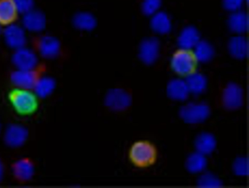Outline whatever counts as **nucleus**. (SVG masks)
<instances>
[{"label":"nucleus","instance_id":"nucleus-1","mask_svg":"<svg viewBox=\"0 0 249 188\" xmlns=\"http://www.w3.org/2000/svg\"><path fill=\"white\" fill-rule=\"evenodd\" d=\"M158 151L155 145L147 140L134 141L128 151V158L130 162L138 168H146L156 162Z\"/></svg>","mask_w":249,"mask_h":188},{"label":"nucleus","instance_id":"nucleus-2","mask_svg":"<svg viewBox=\"0 0 249 188\" xmlns=\"http://www.w3.org/2000/svg\"><path fill=\"white\" fill-rule=\"evenodd\" d=\"M8 98L14 108L21 115L31 114L37 108V95L30 89L17 87L11 91Z\"/></svg>","mask_w":249,"mask_h":188},{"label":"nucleus","instance_id":"nucleus-3","mask_svg":"<svg viewBox=\"0 0 249 188\" xmlns=\"http://www.w3.org/2000/svg\"><path fill=\"white\" fill-rule=\"evenodd\" d=\"M197 62L191 51L179 49L172 55L170 66L172 70L180 77H186L196 70Z\"/></svg>","mask_w":249,"mask_h":188},{"label":"nucleus","instance_id":"nucleus-4","mask_svg":"<svg viewBox=\"0 0 249 188\" xmlns=\"http://www.w3.org/2000/svg\"><path fill=\"white\" fill-rule=\"evenodd\" d=\"M41 69L35 67L30 69H18L11 76L12 83L18 88H34L41 77Z\"/></svg>","mask_w":249,"mask_h":188},{"label":"nucleus","instance_id":"nucleus-5","mask_svg":"<svg viewBox=\"0 0 249 188\" xmlns=\"http://www.w3.org/2000/svg\"><path fill=\"white\" fill-rule=\"evenodd\" d=\"M160 50V43L155 37H148L141 43L139 48V56L145 64L150 65L157 60Z\"/></svg>","mask_w":249,"mask_h":188},{"label":"nucleus","instance_id":"nucleus-6","mask_svg":"<svg viewBox=\"0 0 249 188\" xmlns=\"http://www.w3.org/2000/svg\"><path fill=\"white\" fill-rule=\"evenodd\" d=\"M180 114L184 120L188 122H199L208 116L209 108L203 104H190L181 109Z\"/></svg>","mask_w":249,"mask_h":188},{"label":"nucleus","instance_id":"nucleus-7","mask_svg":"<svg viewBox=\"0 0 249 188\" xmlns=\"http://www.w3.org/2000/svg\"><path fill=\"white\" fill-rule=\"evenodd\" d=\"M199 40L198 30L194 26H188L180 31L177 43L179 49L192 51Z\"/></svg>","mask_w":249,"mask_h":188},{"label":"nucleus","instance_id":"nucleus-8","mask_svg":"<svg viewBox=\"0 0 249 188\" xmlns=\"http://www.w3.org/2000/svg\"><path fill=\"white\" fill-rule=\"evenodd\" d=\"M131 98L125 91L119 89L110 90L107 95L106 103L107 106L115 110H122L130 104Z\"/></svg>","mask_w":249,"mask_h":188},{"label":"nucleus","instance_id":"nucleus-9","mask_svg":"<svg viewBox=\"0 0 249 188\" xmlns=\"http://www.w3.org/2000/svg\"><path fill=\"white\" fill-rule=\"evenodd\" d=\"M243 101V91L241 88L234 83L229 84L223 93L224 105L229 109H235L241 106Z\"/></svg>","mask_w":249,"mask_h":188},{"label":"nucleus","instance_id":"nucleus-10","mask_svg":"<svg viewBox=\"0 0 249 188\" xmlns=\"http://www.w3.org/2000/svg\"><path fill=\"white\" fill-rule=\"evenodd\" d=\"M27 137L28 131L25 128L18 124H13L7 128L4 140L9 146L18 147L25 142Z\"/></svg>","mask_w":249,"mask_h":188},{"label":"nucleus","instance_id":"nucleus-11","mask_svg":"<svg viewBox=\"0 0 249 188\" xmlns=\"http://www.w3.org/2000/svg\"><path fill=\"white\" fill-rule=\"evenodd\" d=\"M231 55L237 59L245 58L248 55L249 44L247 39L242 34H235L231 37L228 44Z\"/></svg>","mask_w":249,"mask_h":188},{"label":"nucleus","instance_id":"nucleus-12","mask_svg":"<svg viewBox=\"0 0 249 188\" xmlns=\"http://www.w3.org/2000/svg\"><path fill=\"white\" fill-rule=\"evenodd\" d=\"M151 16L150 26L155 33L165 34L170 32L172 24L170 17L167 13L158 11Z\"/></svg>","mask_w":249,"mask_h":188},{"label":"nucleus","instance_id":"nucleus-13","mask_svg":"<svg viewBox=\"0 0 249 188\" xmlns=\"http://www.w3.org/2000/svg\"><path fill=\"white\" fill-rule=\"evenodd\" d=\"M228 24L230 30L235 34H242L249 28L248 16L240 10L231 12L228 18Z\"/></svg>","mask_w":249,"mask_h":188},{"label":"nucleus","instance_id":"nucleus-14","mask_svg":"<svg viewBox=\"0 0 249 188\" xmlns=\"http://www.w3.org/2000/svg\"><path fill=\"white\" fill-rule=\"evenodd\" d=\"M18 12L14 0H0V25L13 23L17 18Z\"/></svg>","mask_w":249,"mask_h":188},{"label":"nucleus","instance_id":"nucleus-15","mask_svg":"<svg viewBox=\"0 0 249 188\" xmlns=\"http://www.w3.org/2000/svg\"><path fill=\"white\" fill-rule=\"evenodd\" d=\"M167 92L171 99L178 101L185 100L190 93L185 80L180 78L173 79L168 83Z\"/></svg>","mask_w":249,"mask_h":188},{"label":"nucleus","instance_id":"nucleus-16","mask_svg":"<svg viewBox=\"0 0 249 188\" xmlns=\"http://www.w3.org/2000/svg\"><path fill=\"white\" fill-rule=\"evenodd\" d=\"M190 93L199 94L202 93L207 86V80L201 73L194 71L186 77L185 79Z\"/></svg>","mask_w":249,"mask_h":188},{"label":"nucleus","instance_id":"nucleus-17","mask_svg":"<svg viewBox=\"0 0 249 188\" xmlns=\"http://www.w3.org/2000/svg\"><path fill=\"white\" fill-rule=\"evenodd\" d=\"M191 51L196 62L201 63L209 62L214 55L213 47L205 40H200Z\"/></svg>","mask_w":249,"mask_h":188},{"label":"nucleus","instance_id":"nucleus-18","mask_svg":"<svg viewBox=\"0 0 249 188\" xmlns=\"http://www.w3.org/2000/svg\"><path fill=\"white\" fill-rule=\"evenodd\" d=\"M13 172L18 180L27 181L30 179L33 175L34 165L29 159H19L13 165Z\"/></svg>","mask_w":249,"mask_h":188},{"label":"nucleus","instance_id":"nucleus-19","mask_svg":"<svg viewBox=\"0 0 249 188\" xmlns=\"http://www.w3.org/2000/svg\"><path fill=\"white\" fill-rule=\"evenodd\" d=\"M13 60L19 69H30L36 67L35 54L28 50H19L14 55Z\"/></svg>","mask_w":249,"mask_h":188},{"label":"nucleus","instance_id":"nucleus-20","mask_svg":"<svg viewBox=\"0 0 249 188\" xmlns=\"http://www.w3.org/2000/svg\"><path fill=\"white\" fill-rule=\"evenodd\" d=\"M38 46L40 52L43 55L49 57L56 55L60 48L58 41L50 36L41 37L38 42Z\"/></svg>","mask_w":249,"mask_h":188},{"label":"nucleus","instance_id":"nucleus-21","mask_svg":"<svg viewBox=\"0 0 249 188\" xmlns=\"http://www.w3.org/2000/svg\"><path fill=\"white\" fill-rule=\"evenodd\" d=\"M195 145L198 152L204 155L212 152L215 148V140L211 135L202 134L196 139Z\"/></svg>","mask_w":249,"mask_h":188},{"label":"nucleus","instance_id":"nucleus-22","mask_svg":"<svg viewBox=\"0 0 249 188\" xmlns=\"http://www.w3.org/2000/svg\"><path fill=\"white\" fill-rule=\"evenodd\" d=\"M25 25L28 28L36 30L42 29L45 24V18L39 12H27L24 18Z\"/></svg>","mask_w":249,"mask_h":188},{"label":"nucleus","instance_id":"nucleus-23","mask_svg":"<svg viewBox=\"0 0 249 188\" xmlns=\"http://www.w3.org/2000/svg\"><path fill=\"white\" fill-rule=\"evenodd\" d=\"M55 86L54 81L49 77H40L34 87L35 94L40 97L50 95Z\"/></svg>","mask_w":249,"mask_h":188},{"label":"nucleus","instance_id":"nucleus-24","mask_svg":"<svg viewBox=\"0 0 249 188\" xmlns=\"http://www.w3.org/2000/svg\"><path fill=\"white\" fill-rule=\"evenodd\" d=\"M187 168L191 172H198L203 170L206 164L204 155L199 153L191 154L187 160Z\"/></svg>","mask_w":249,"mask_h":188},{"label":"nucleus","instance_id":"nucleus-25","mask_svg":"<svg viewBox=\"0 0 249 188\" xmlns=\"http://www.w3.org/2000/svg\"><path fill=\"white\" fill-rule=\"evenodd\" d=\"M73 21L75 26L81 29L90 30L95 25L94 17L87 13L77 14L74 17Z\"/></svg>","mask_w":249,"mask_h":188},{"label":"nucleus","instance_id":"nucleus-26","mask_svg":"<svg viewBox=\"0 0 249 188\" xmlns=\"http://www.w3.org/2000/svg\"><path fill=\"white\" fill-rule=\"evenodd\" d=\"M8 42L12 46H19L24 41L22 31L18 27H10L6 32Z\"/></svg>","mask_w":249,"mask_h":188},{"label":"nucleus","instance_id":"nucleus-27","mask_svg":"<svg viewBox=\"0 0 249 188\" xmlns=\"http://www.w3.org/2000/svg\"><path fill=\"white\" fill-rule=\"evenodd\" d=\"M160 5L161 0H142V11L145 15L151 16L159 11Z\"/></svg>","mask_w":249,"mask_h":188},{"label":"nucleus","instance_id":"nucleus-28","mask_svg":"<svg viewBox=\"0 0 249 188\" xmlns=\"http://www.w3.org/2000/svg\"><path fill=\"white\" fill-rule=\"evenodd\" d=\"M245 0H223L224 8L231 12L240 10Z\"/></svg>","mask_w":249,"mask_h":188},{"label":"nucleus","instance_id":"nucleus-29","mask_svg":"<svg viewBox=\"0 0 249 188\" xmlns=\"http://www.w3.org/2000/svg\"><path fill=\"white\" fill-rule=\"evenodd\" d=\"M247 162L245 158H240L235 163V171L240 175H245L248 171Z\"/></svg>","mask_w":249,"mask_h":188},{"label":"nucleus","instance_id":"nucleus-30","mask_svg":"<svg viewBox=\"0 0 249 188\" xmlns=\"http://www.w3.org/2000/svg\"><path fill=\"white\" fill-rule=\"evenodd\" d=\"M199 183L201 186L203 187H216L219 186L218 181L212 176L206 175L200 179Z\"/></svg>","mask_w":249,"mask_h":188},{"label":"nucleus","instance_id":"nucleus-31","mask_svg":"<svg viewBox=\"0 0 249 188\" xmlns=\"http://www.w3.org/2000/svg\"><path fill=\"white\" fill-rule=\"evenodd\" d=\"M18 11L28 12L33 5V0H14Z\"/></svg>","mask_w":249,"mask_h":188},{"label":"nucleus","instance_id":"nucleus-32","mask_svg":"<svg viewBox=\"0 0 249 188\" xmlns=\"http://www.w3.org/2000/svg\"><path fill=\"white\" fill-rule=\"evenodd\" d=\"M3 174V168L2 163L0 161V181L2 179Z\"/></svg>","mask_w":249,"mask_h":188}]
</instances>
